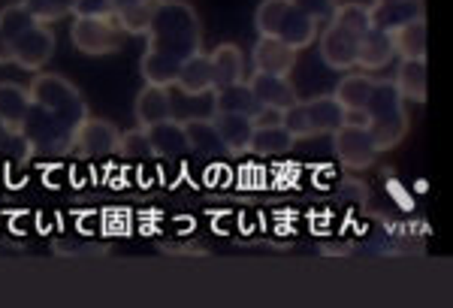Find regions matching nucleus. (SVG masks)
I'll return each mask as SVG.
<instances>
[{"instance_id":"f257e3e1","label":"nucleus","mask_w":453,"mask_h":308,"mask_svg":"<svg viewBox=\"0 0 453 308\" xmlns=\"http://www.w3.org/2000/svg\"><path fill=\"white\" fill-rule=\"evenodd\" d=\"M31 106L25 119L27 151L70 154L73 136L88 119V103L76 85L58 73H36L31 88Z\"/></svg>"},{"instance_id":"f03ea898","label":"nucleus","mask_w":453,"mask_h":308,"mask_svg":"<svg viewBox=\"0 0 453 308\" xmlns=\"http://www.w3.org/2000/svg\"><path fill=\"white\" fill-rule=\"evenodd\" d=\"M149 46L142 55V79L149 85L173 88L181 64L203 51V25L188 0H157L149 21Z\"/></svg>"},{"instance_id":"7ed1b4c3","label":"nucleus","mask_w":453,"mask_h":308,"mask_svg":"<svg viewBox=\"0 0 453 308\" xmlns=\"http://www.w3.org/2000/svg\"><path fill=\"white\" fill-rule=\"evenodd\" d=\"M366 130L375 139L378 151H390L405 139L408 134V112H405V100L399 97L396 85L381 79H375V91L369 97L366 106Z\"/></svg>"},{"instance_id":"20e7f679","label":"nucleus","mask_w":453,"mask_h":308,"mask_svg":"<svg viewBox=\"0 0 453 308\" xmlns=\"http://www.w3.org/2000/svg\"><path fill=\"white\" fill-rule=\"evenodd\" d=\"M254 27L260 36H279L290 49L303 51L318 40L320 25L296 10L290 0H263L254 12Z\"/></svg>"},{"instance_id":"39448f33","label":"nucleus","mask_w":453,"mask_h":308,"mask_svg":"<svg viewBox=\"0 0 453 308\" xmlns=\"http://www.w3.org/2000/svg\"><path fill=\"white\" fill-rule=\"evenodd\" d=\"M339 124H345V109L335 97H311L296 100L290 109H284V127L294 139H311L333 134Z\"/></svg>"},{"instance_id":"423d86ee","label":"nucleus","mask_w":453,"mask_h":308,"mask_svg":"<svg viewBox=\"0 0 453 308\" xmlns=\"http://www.w3.org/2000/svg\"><path fill=\"white\" fill-rule=\"evenodd\" d=\"M70 40L82 55H112L121 46L124 31L115 19H85L73 16Z\"/></svg>"},{"instance_id":"0eeeda50","label":"nucleus","mask_w":453,"mask_h":308,"mask_svg":"<svg viewBox=\"0 0 453 308\" xmlns=\"http://www.w3.org/2000/svg\"><path fill=\"white\" fill-rule=\"evenodd\" d=\"M333 149L339 154V160L348 166V170H366V166L375 164V139L366 130V124H339L333 130Z\"/></svg>"},{"instance_id":"6e6552de","label":"nucleus","mask_w":453,"mask_h":308,"mask_svg":"<svg viewBox=\"0 0 453 308\" xmlns=\"http://www.w3.org/2000/svg\"><path fill=\"white\" fill-rule=\"evenodd\" d=\"M12 64H19L21 70H42L49 64V58L55 55V31L42 21H36L34 27H27L25 34L12 36Z\"/></svg>"},{"instance_id":"1a4fd4ad","label":"nucleus","mask_w":453,"mask_h":308,"mask_svg":"<svg viewBox=\"0 0 453 308\" xmlns=\"http://www.w3.org/2000/svg\"><path fill=\"white\" fill-rule=\"evenodd\" d=\"M119 145H121V134L112 121H104V119H88L82 121V127L76 130L73 136V151L76 158H109V154H119Z\"/></svg>"},{"instance_id":"9d476101","label":"nucleus","mask_w":453,"mask_h":308,"mask_svg":"<svg viewBox=\"0 0 453 308\" xmlns=\"http://www.w3.org/2000/svg\"><path fill=\"white\" fill-rule=\"evenodd\" d=\"M357 42L360 36H354L345 27L326 21V31L320 34V58H324L326 67L333 70H354L357 67Z\"/></svg>"},{"instance_id":"9b49d317","label":"nucleus","mask_w":453,"mask_h":308,"mask_svg":"<svg viewBox=\"0 0 453 308\" xmlns=\"http://www.w3.org/2000/svg\"><path fill=\"white\" fill-rule=\"evenodd\" d=\"M299 51L281 42L279 36H257L254 42V73H273V76H290L296 67Z\"/></svg>"},{"instance_id":"f8f14e48","label":"nucleus","mask_w":453,"mask_h":308,"mask_svg":"<svg viewBox=\"0 0 453 308\" xmlns=\"http://www.w3.org/2000/svg\"><path fill=\"white\" fill-rule=\"evenodd\" d=\"M369 19L375 31H396L414 19H423V0H372Z\"/></svg>"},{"instance_id":"ddd939ff","label":"nucleus","mask_w":453,"mask_h":308,"mask_svg":"<svg viewBox=\"0 0 453 308\" xmlns=\"http://www.w3.org/2000/svg\"><path fill=\"white\" fill-rule=\"evenodd\" d=\"M211 124H215L218 136H221V145L226 154L233 158H242V154L251 151V136H254V121L248 115H233V112H215L211 115Z\"/></svg>"},{"instance_id":"4468645a","label":"nucleus","mask_w":453,"mask_h":308,"mask_svg":"<svg viewBox=\"0 0 453 308\" xmlns=\"http://www.w3.org/2000/svg\"><path fill=\"white\" fill-rule=\"evenodd\" d=\"M248 88L254 91L260 106H275V109H290L296 97V88L290 82V76H273V73H251Z\"/></svg>"},{"instance_id":"2eb2a0df","label":"nucleus","mask_w":453,"mask_h":308,"mask_svg":"<svg viewBox=\"0 0 453 308\" xmlns=\"http://www.w3.org/2000/svg\"><path fill=\"white\" fill-rule=\"evenodd\" d=\"M134 115L140 127H155L160 121H170L173 119V88L145 82L140 97H136Z\"/></svg>"},{"instance_id":"dca6fc26","label":"nucleus","mask_w":453,"mask_h":308,"mask_svg":"<svg viewBox=\"0 0 453 308\" xmlns=\"http://www.w3.org/2000/svg\"><path fill=\"white\" fill-rule=\"evenodd\" d=\"M185 97H200V94H211L215 91V79H211V61L206 51H196V55L188 58L181 64L179 76H175V85Z\"/></svg>"},{"instance_id":"f3484780","label":"nucleus","mask_w":453,"mask_h":308,"mask_svg":"<svg viewBox=\"0 0 453 308\" xmlns=\"http://www.w3.org/2000/svg\"><path fill=\"white\" fill-rule=\"evenodd\" d=\"M393 58H396V51H393L390 34H384V31L369 27V31L360 36V42H357V67L363 73L384 70Z\"/></svg>"},{"instance_id":"a211bd4d","label":"nucleus","mask_w":453,"mask_h":308,"mask_svg":"<svg viewBox=\"0 0 453 308\" xmlns=\"http://www.w3.org/2000/svg\"><path fill=\"white\" fill-rule=\"evenodd\" d=\"M151 145V158H181L188 154V136H185V124L181 121H160L155 127H145Z\"/></svg>"},{"instance_id":"6ab92c4d","label":"nucleus","mask_w":453,"mask_h":308,"mask_svg":"<svg viewBox=\"0 0 453 308\" xmlns=\"http://www.w3.org/2000/svg\"><path fill=\"white\" fill-rule=\"evenodd\" d=\"M27 106H31L27 88H21L19 82H0V121L19 136H25Z\"/></svg>"},{"instance_id":"aec40b11","label":"nucleus","mask_w":453,"mask_h":308,"mask_svg":"<svg viewBox=\"0 0 453 308\" xmlns=\"http://www.w3.org/2000/svg\"><path fill=\"white\" fill-rule=\"evenodd\" d=\"M372 91H375V79L369 73H348L339 82V88H335L333 97L345 112H366Z\"/></svg>"},{"instance_id":"412c9836","label":"nucleus","mask_w":453,"mask_h":308,"mask_svg":"<svg viewBox=\"0 0 453 308\" xmlns=\"http://www.w3.org/2000/svg\"><path fill=\"white\" fill-rule=\"evenodd\" d=\"M209 61H211V79H215V88L242 82L245 58H242V51H239V46H233V42H221V46L209 55Z\"/></svg>"},{"instance_id":"4be33fe9","label":"nucleus","mask_w":453,"mask_h":308,"mask_svg":"<svg viewBox=\"0 0 453 308\" xmlns=\"http://www.w3.org/2000/svg\"><path fill=\"white\" fill-rule=\"evenodd\" d=\"M390 42L396 58H414V61H426V19H414L408 25L390 31Z\"/></svg>"},{"instance_id":"5701e85b","label":"nucleus","mask_w":453,"mask_h":308,"mask_svg":"<svg viewBox=\"0 0 453 308\" xmlns=\"http://www.w3.org/2000/svg\"><path fill=\"white\" fill-rule=\"evenodd\" d=\"M396 85L402 100H414L423 103L426 100V61H414V58H399V70H396Z\"/></svg>"},{"instance_id":"b1692460","label":"nucleus","mask_w":453,"mask_h":308,"mask_svg":"<svg viewBox=\"0 0 453 308\" xmlns=\"http://www.w3.org/2000/svg\"><path fill=\"white\" fill-rule=\"evenodd\" d=\"M115 6V21L124 34H145L149 21L155 16L157 0H112Z\"/></svg>"},{"instance_id":"393cba45","label":"nucleus","mask_w":453,"mask_h":308,"mask_svg":"<svg viewBox=\"0 0 453 308\" xmlns=\"http://www.w3.org/2000/svg\"><path fill=\"white\" fill-rule=\"evenodd\" d=\"M215 97V112H233V115H248L251 119L257 112V97L254 91L248 88V82H236V85H226V88H215L211 91Z\"/></svg>"},{"instance_id":"a878e982","label":"nucleus","mask_w":453,"mask_h":308,"mask_svg":"<svg viewBox=\"0 0 453 308\" xmlns=\"http://www.w3.org/2000/svg\"><path fill=\"white\" fill-rule=\"evenodd\" d=\"M296 145V139L290 136L288 127H254L251 136V154L257 158H275V154H284Z\"/></svg>"},{"instance_id":"bb28decb","label":"nucleus","mask_w":453,"mask_h":308,"mask_svg":"<svg viewBox=\"0 0 453 308\" xmlns=\"http://www.w3.org/2000/svg\"><path fill=\"white\" fill-rule=\"evenodd\" d=\"M181 124H185L188 149H191V151H206V154L224 151L221 136H218L211 119H194V121H181Z\"/></svg>"},{"instance_id":"cd10ccee","label":"nucleus","mask_w":453,"mask_h":308,"mask_svg":"<svg viewBox=\"0 0 453 308\" xmlns=\"http://www.w3.org/2000/svg\"><path fill=\"white\" fill-rule=\"evenodd\" d=\"M333 25L345 27L354 36H363L372 27V19H369V6L366 4H357V0H348V4H339L333 12Z\"/></svg>"},{"instance_id":"c85d7f7f","label":"nucleus","mask_w":453,"mask_h":308,"mask_svg":"<svg viewBox=\"0 0 453 308\" xmlns=\"http://www.w3.org/2000/svg\"><path fill=\"white\" fill-rule=\"evenodd\" d=\"M36 25V19H34V12L25 6V0L21 4H10V6H4L0 10V31H4L6 36H19V34H25L27 27H34Z\"/></svg>"},{"instance_id":"c756f323","label":"nucleus","mask_w":453,"mask_h":308,"mask_svg":"<svg viewBox=\"0 0 453 308\" xmlns=\"http://www.w3.org/2000/svg\"><path fill=\"white\" fill-rule=\"evenodd\" d=\"M25 6L34 12L36 21H42V25H52V21H61L73 16V10H76V0H25Z\"/></svg>"},{"instance_id":"7c9ffc66","label":"nucleus","mask_w":453,"mask_h":308,"mask_svg":"<svg viewBox=\"0 0 453 308\" xmlns=\"http://www.w3.org/2000/svg\"><path fill=\"white\" fill-rule=\"evenodd\" d=\"M119 154H121V158H130V160L151 158V145H149V134H145V127H136V130L121 134Z\"/></svg>"},{"instance_id":"2f4dec72","label":"nucleus","mask_w":453,"mask_h":308,"mask_svg":"<svg viewBox=\"0 0 453 308\" xmlns=\"http://www.w3.org/2000/svg\"><path fill=\"white\" fill-rule=\"evenodd\" d=\"M290 4L296 6L303 16H309L311 21H318V25H326V21L333 19L335 6H339V0H290Z\"/></svg>"},{"instance_id":"473e14b6","label":"nucleus","mask_w":453,"mask_h":308,"mask_svg":"<svg viewBox=\"0 0 453 308\" xmlns=\"http://www.w3.org/2000/svg\"><path fill=\"white\" fill-rule=\"evenodd\" d=\"M73 16L115 19V6H112V0H76V10H73Z\"/></svg>"},{"instance_id":"72a5a7b5","label":"nucleus","mask_w":453,"mask_h":308,"mask_svg":"<svg viewBox=\"0 0 453 308\" xmlns=\"http://www.w3.org/2000/svg\"><path fill=\"white\" fill-rule=\"evenodd\" d=\"M254 127H284V109L275 106H257V112L251 115Z\"/></svg>"},{"instance_id":"f704fd0d","label":"nucleus","mask_w":453,"mask_h":308,"mask_svg":"<svg viewBox=\"0 0 453 308\" xmlns=\"http://www.w3.org/2000/svg\"><path fill=\"white\" fill-rule=\"evenodd\" d=\"M0 151H16V154H31L27 151V142L25 136L12 134L10 127H6L4 121H0Z\"/></svg>"},{"instance_id":"c9c22d12","label":"nucleus","mask_w":453,"mask_h":308,"mask_svg":"<svg viewBox=\"0 0 453 308\" xmlns=\"http://www.w3.org/2000/svg\"><path fill=\"white\" fill-rule=\"evenodd\" d=\"M0 64H12V42L4 31H0Z\"/></svg>"}]
</instances>
